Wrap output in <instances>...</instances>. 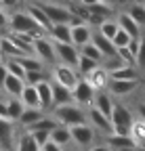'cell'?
Returning a JSON list of instances; mask_svg holds the SVG:
<instances>
[{
	"label": "cell",
	"mask_w": 145,
	"mask_h": 151,
	"mask_svg": "<svg viewBox=\"0 0 145 151\" xmlns=\"http://www.w3.org/2000/svg\"><path fill=\"white\" fill-rule=\"evenodd\" d=\"M93 44L101 50V55L105 57V59H110V57H114V55H116V46H114V42L110 40V38L101 36L97 29H95V34H93ZM105 59H103V61H105Z\"/></svg>",
	"instance_id": "cb8c5ba5"
},
{
	"label": "cell",
	"mask_w": 145,
	"mask_h": 151,
	"mask_svg": "<svg viewBox=\"0 0 145 151\" xmlns=\"http://www.w3.org/2000/svg\"><path fill=\"white\" fill-rule=\"evenodd\" d=\"M50 90H53V107H59V105H65V103H74L69 88H65V86L50 80Z\"/></svg>",
	"instance_id": "ffe728a7"
},
{
	"label": "cell",
	"mask_w": 145,
	"mask_h": 151,
	"mask_svg": "<svg viewBox=\"0 0 145 151\" xmlns=\"http://www.w3.org/2000/svg\"><path fill=\"white\" fill-rule=\"evenodd\" d=\"M0 6L4 11H9V13H13V11H17V6H19V0H0Z\"/></svg>",
	"instance_id": "f6af8a7d"
},
{
	"label": "cell",
	"mask_w": 145,
	"mask_h": 151,
	"mask_svg": "<svg viewBox=\"0 0 145 151\" xmlns=\"http://www.w3.org/2000/svg\"><path fill=\"white\" fill-rule=\"evenodd\" d=\"M86 151H112V149H110V145H107V143H101V145H93V147H88Z\"/></svg>",
	"instance_id": "681fc988"
},
{
	"label": "cell",
	"mask_w": 145,
	"mask_h": 151,
	"mask_svg": "<svg viewBox=\"0 0 145 151\" xmlns=\"http://www.w3.org/2000/svg\"><path fill=\"white\" fill-rule=\"evenodd\" d=\"M137 111H139V118H141V120H145V103H141Z\"/></svg>",
	"instance_id": "f907efd6"
},
{
	"label": "cell",
	"mask_w": 145,
	"mask_h": 151,
	"mask_svg": "<svg viewBox=\"0 0 145 151\" xmlns=\"http://www.w3.org/2000/svg\"><path fill=\"white\" fill-rule=\"evenodd\" d=\"M34 57H38V59L46 65V67H53L57 63V50H55V42L50 40L46 34L38 36L34 40Z\"/></svg>",
	"instance_id": "5b68a950"
},
{
	"label": "cell",
	"mask_w": 145,
	"mask_h": 151,
	"mask_svg": "<svg viewBox=\"0 0 145 151\" xmlns=\"http://www.w3.org/2000/svg\"><path fill=\"white\" fill-rule=\"evenodd\" d=\"M86 118H88V124L95 128V132H101V134H105V137L114 134V128H112V118H107L105 113H101L99 109L88 107V109H86Z\"/></svg>",
	"instance_id": "9c48e42d"
},
{
	"label": "cell",
	"mask_w": 145,
	"mask_h": 151,
	"mask_svg": "<svg viewBox=\"0 0 145 151\" xmlns=\"http://www.w3.org/2000/svg\"><path fill=\"white\" fill-rule=\"evenodd\" d=\"M76 4H78L80 9H95V6L105 4V2H103V0H76Z\"/></svg>",
	"instance_id": "ee69618b"
},
{
	"label": "cell",
	"mask_w": 145,
	"mask_h": 151,
	"mask_svg": "<svg viewBox=\"0 0 145 151\" xmlns=\"http://www.w3.org/2000/svg\"><path fill=\"white\" fill-rule=\"evenodd\" d=\"M71 132V145H76V149H88L95 145V139H97V132L90 124H78V126H71L69 128Z\"/></svg>",
	"instance_id": "52a82bcc"
},
{
	"label": "cell",
	"mask_w": 145,
	"mask_h": 151,
	"mask_svg": "<svg viewBox=\"0 0 145 151\" xmlns=\"http://www.w3.org/2000/svg\"><path fill=\"white\" fill-rule=\"evenodd\" d=\"M139 82L141 80H112L110 78L107 90L112 92V97H128L139 88Z\"/></svg>",
	"instance_id": "4fadbf2b"
},
{
	"label": "cell",
	"mask_w": 145,
	"mask_h": 151,
	"mask_svg": "<svg viewBox=\"0 0 145 151\" xmlns=\"http://www.w3.org/2000/svg\"><path fill=\"white\" fill-rule=\"evenodd\" d=\"M4 65H6V69H9L11 76H17V78H23L25 80V69H23V65H21L19 59H4Z\"/></svg>",
	"instance_id": "8d00e7d4"
},
{
	"label": "cell",
	"mask_w": 145,
	"mask_h": 151,
	"mask_svg": "<svg viewBox=\"0 0 145 151\" xmlns=\"http://www.w3.org/2000/svg\"><path fill=\"white\" fill-rule=\"evenodd\" d=\"M95 88L90 86L84 78H80V82H78V86L71 90V99H74V103L76 105H80V107H84V109H88L90 105H93V99H95Z\"/></svg>",
	"instance_id": "30bf717a"
},
{
	"label": "cell",
	"mask_w": 145,
	"mask_h": 151,
	"mask_svg": "<svg viewBox=\"0 0 145 151\" xmlns=\"http://www.w3.org/2000/svg\"><path fill=\"white\" fill-rule=\"evenodd\" d=\"M46 116V111H42V109H34V107H25V111H23V116L19 118V122H17V124H19L23 130H27L30 126H34L36 122H38V120H42Z\"/></svg>",
	"instance_id": "484cf974"
},
{
	"label": "cell",
	"mask_w": 145,
	"mask_h": 151,
	"mask_svg": "<svg viewBox=\"0 0 145 151\" xmlns=\"http://www.w3.org/2000/svg\"><path fill=\"white\" fill-rule=\"evenodd\" d=\"M55 50H57V63L69 65V67L76 69L78 59H80V48L78 46H74L71 42H55Z\"/></svg>",
	"instance_id": "ba28073f"
},
{
	"label": "cell",
	"mask_w": 145,
	"mask_h": 151,
	"mask_svg": "<svg viewBox=\"0 0 145 151\" xmlns=\"http://www.w3.org/2000/svg\"><path fill=\"white\" fill-rule=\"evenodd\" d=\"M27 2H40V0H27Z\"/></svg>",
	"instance_id": "f5cc1de1"
},
{
	"label": "cell",
	"mask_w": 145,
	"mask_h": 151,
	"mask_svg": "<svg viewBox=\"0 0 145 151\" xmlns=\"http://www.w3.org/2000/svg\"><path fill=\"white\" fill-rule=\"evenodd\" d=\"M133 151H145V145H137V147H135Z\"/></svg>",
	"instance_id": "816d5d0a"
},
{
	"label": "cell",
	"mask_w": 145,
	"mask_h": 151,
	"mask_svg": "<svg viewBox=\"0 0 145 151\" xmlns=\"http://www.w3.org/2000/svg\"><path fill=\"white\" fill-rule=\"evenodd\" d=\"M44 80H50L48 69H44V71H27V73H25V84L36 86V84H40V82H44Z\"/></svg>",
	"instance_id": "74e56055"
},
{
	"label": "cell",
	"mask_w": 145,
	"mask_h": 151,
	"mask_svg": "<svg viewBox=\"0 0 145 151\" xmlns=\"http://www.w3.org/2000/svg\"><path fill=\"white\" fill-rule=\"evenodd\" d=\"M19 99L25 107H34V109H40V97H38V88L32 86V84H25Z\"/></svg>",
	"instance_id": "d4e9b609"
},
{
	"label": "cell",
	"mask_w": 145,
	"mask_h": 151,
	"mask_svg": "<svg viewBox=\"0 0 145 151\" xmlns=\"http://www.w3.org/2000/svg\"><path fill=\"white\" fill-rule=\"evenodd\" d=\"M6 107H9V120L19 122V118L25 111V105L21 103V99H6Z\"/></svg>",
	"instance_id": "1f68e13d"
},
{
	"label": "cell",
	"mask_w": 145,
	"mask_h": 151,
	"mask_svg": "<svg viewBox=\"0 0 145 151\" xmlns=\"http://www.w3.org/2000/svg\"><path fill=\"white\" fill-rule=\"evenodd\" d=\"M50 116L55 118L59 124L63 126H78V124H88V118H86V109L76 105V103H65V105H59V107H53Z\"/></svg>",
	"instance_id": "6da1fadb"
},
{
	"label": "cell",
	"mask_w": 145,
	"mask_h": 151,
	"mask_svg": "<svg viewBox=\"0 0 145 151\" xmlns=\"http://www.w3.org/2000/svg\"><path fill=\"white\" fill-rule=\"evenodd\" d=\"M9 19H11V13L0 6V32H4V29L9 32Z\"/></svg>",
	"instance_id": "7bdbcfd3"
},
{
	"label": "cell",
	"mask_w": 145,
	"mask_h": 151,
	"mask_svg": "<svg viewBox=\"0 0 145 151\" xmlns=\"http://www.w3.org/2000/svg\"><path fill=\"white\" fill-rule=\"evenodd\" d=\"M63 151H67V149H63Z\"/></svg>",
	"instance_id": "11a10c76"
},
{
	"label": "cell",
	"mask_w": 145,
	"mask_h": 151,
	"mask_svg": "<svg viewBox=\"0 0 145 151\" xmlns=\"http://www.w3.org/2000/svg\"><path fill=\"white\" fill-rule=\"evenodd\" d=\"M90 107H95V109H99L101 113H105L107 118H112V111H114V107H116V101H114V97H112L110 90H97V92H95V99H93V105H90Z\"/></svg>",
	"instance_id": "5bb4252c"
},
{
	"label": "cell",
	"mask_w": 145,
	"mask_h": 151,
	"mask_svg": "<svg viewBox=\"0 0 145 151\" xmlns=\"http://www.w3.org/2000/svg\"><path fill=\"white\" fill-rule=\"evenodd\" d=\"M118 29H120V25H118V21H116V17L105 19L103 23L97 25V32H99L101 36H105V38H110V40H114V36L118 34Z\"/></svg>",
	"instance_id": "f546056e"
},
{
	"label": "cell",
	"mask_w": 145,
	"mask_h": 151,
	"mask_svg": "<svg viewBox=\"0 0 145 151\" xmlns=\"http://www.w3.org/2000/svg\"><path fill=\"white\" fill-rule=\"evenodd\" d=\"M9 34H34V36H42L44 32L34 23V19L27 15L25 9H17L11 13L9 19Z\"/></svg>",
	"instance_id": "7a4b0ae2"
},
{
	"label": "cell",
	"mask_w": 145,
	"mask_h": 151,
	"mask_svg": "<svg viewBox=\"0 0 145 151\" xmlns=\"http://www.w3.org/2000/svg\"><path fill=\"white\" fill-rule=\"evenodd\" d=\"M101 63H97V61H93V59H88V57H84V55H80V59H78V65H76V71L80 73V78H84V76H88L93 69H97Z\"/></svg>",
	"instance_id": "e575fe53"
},
{
	"label": "cell",
	"mask_w": 145,
	"mask_h": 151,
	"mask_svg": "<svg viewBox=\"0 0 145 151\" xmlns=\"http://www.w3.org/2000/svg\"><path fill=\"white\" fill-rule=\"evenodd\" d=\"M15 151H40V145L36 143V139L25 130L23 134L17 137V143H15Z\"/></svg>",
	"instance_id": "83f0119b"
},
{
	"label": "cell",
	"mask_w": 145,
	"mask_h": 151,
	"mask_svg": "<svg viewBox=\"0 0 145 151\" xmlns=\"http://www.w3.org/2000/svg\"><path fill=\"white\" fill-rule=\"evenodd\" d=\"M40 151H63V147H59L57 143H53V141H48V143H46V145H44V147H42Z\"/></svg>",
	"instance_id": "bcb514c9"
},
{
	"label": "cell",
	"mask_w": 145,
	"mask_h": 151,
	"mask_svg": "<svg viewBox=\"0 0 145 151\" xmlns=\"http://www.w3.org/2000/svg\"><path fill=\"white\" fill-rule=\"evenodd\" d=\"M131 139L137 145H145V120L135 118V122L131 126Z\"/></svg>",
	"instance_id": "4dcf8cb0"
},
{
	"label": "cell",
	"mask_w": 145,
	"mask_h": 151,
	"mask_svg": "<svg viewBox=\"0 0 145 151\" xmlns=\"http://www.w3.org/2000/svg\"><path fill=\"white\" fill-rule=\"evenodd\" d=\"M50 141L53 143H57L59 147H67V145H71V132H69V126H63V124H59L57 128H53V132H50Z\"/></svg>",
	"instance_id": "4316f807"
},
{
	"label": "cell",
	"mask_w": 145,
	"mask_h": 151,
	"mask_svg": "<svg viewBox=\"0 0 145 151\" xmlns=\"http://www.w3.org/2000/svg\"><path fill=\"white\" fill-rule=\"evenodd\" d=\"M17 143L15 137V122L6 120V118H0V147L2 151H11Z\"/></svg>",
	"instance_id": "7c38bea8"
},
{
	"label": "cell",
	"mask_w": 145,
	"mask_h": 151,
	"mask_svg": "<svg viewBox=\"0 0 145 151\" xmlns=\"http://www.w3.org/2000/svg\"><path fill=\"white\" fill-rule=\"evenodd\" d=\"M137 67L145 69V38H141V46H139V52H137Z\"/></svg>",
	"instance_id": "b9f144b4"
},
{
	"label": "cell",
	"mask_w": 145,
	"mask_h": 151,
	"mask_svg": "<svg viewBox=\"0 0 145 151\" xmlns=\"http://www.w3.org/2000/svg\"><path fill=\"white\" fill-rule=\"evenodd\" d=\"M57 126H59V122L53 118L50 113H46L42 120H38L34 126H30V128H27V132H34V130H46V132H53V128H57Z\"/></svg>",
	"instance_id": "836d02e7"
},
{
	"label": "cell",
	"mask_w": 145,
	"mask_h": 151,
	"mask_svg": "<svg viewBox=\"0 0 145 151\" xmlns=\"http://www.w3.org/2000/svg\"><path fill=\"white\" fill-rule=\"evenodd\" d=\"M42 6V11L46 13V17L50 19V23H71L74 21V9L67 6V4H57V2H38Z\"/></svg>",
	"instance_id": "8992f818"
},
{
	"label": "cell",
	"mask_w": 145,
	"mask_h": 151,
	"mask_svg": "<svg viewBox=\"0 0 145 151\" xmlns=\"http://www.w3.org/2000/svg\"><path fill=\"white\" fill-rule=\"evenodd\" d=\"M0 118L9 120V107H6V99H0Z\"/></svg>",
	"instance_id": "c3c4849f"
},
{
	"label": "cell",
	"mask_w": 145,
	"mask_h": 151,
	"mask_svg": "<svg viewBox=\"0 0 145 151\" xmlns=\"http://www.w3.org/2000/svg\"><path fill=\"white\" fill-rule=\"evenodd\" d=\"M48 76H50V80L53 82H57L69 90H74L80 82V73L74 69V67H69V65H61V63H55L53 67H48Z\"/></svg>",
	"instance_id": "277c9868"
},
{
	"label": "cell",
	"mask_w": 145,
	"mask_h": 151,
	"mask_svg": "<svg viewBox=\"0 0 145 151\" xmlns=\"http://www.w3.org/2000/svg\"><path fill=\"white\" fill-rule=\"evenodd\" d=\"M131 40H133V38H131L128 34H126V32L120 27V29H118V34L114 36V40H112V42H114V46H116V48H124V46H128V44H131Z\"/></svg>",
	"instance_id": "f35d334b"
},
{
	"label": "cell",
	"mask_w": 145,
	"mask_h": 151,
	"mask_svg": "<svg viewBox=\"0 0 145 151\" xmlns=\"http://www.w3.org/2000/svg\"><path fill=\"white\" fill-rule=\"evenodd\" d=\"M116 21H118V25H120L126 34H128L131 38H143V34H141V25H139V23H137L126 11L116 13Z\"/></svg>",
	"instance_id": "2e32d148"
},
{
	"label": "cell",
	"mask_w": 145,
	"mask_h": 151,
	"mask_svg": "<svg viewBox=\"0 0 145 151\" xmlns=\"http://www.w3.org/2000/svg\"><path fill=\"white\" fill-rule=\"evenodd\" d=\"M124 11L141 25V29H145V2H131Z\"/></svg>",
	"instance_id": "f1b7e54d"
},
{
	"label": "cell",
	"mask_w": 145,
	"mask_h": 151,
	"mask_svg": "<svg viewBox=\"0 0 145 151\" xmlns=\"http://www.w3.org/2000/svg\"><path fill=\"white\" fill-rule=\"evenodd\" d=\"M84 80L93 86L95 90H107V84H110V71H107L103 65H99L97 69H93L88 76H84Z\"/></svg>",
	"instance_id": "e0dca14e"
},
{
	"label": "cell",
	"mask_w": 145,
	"mask_h": 151,
	"mask_svg": "<svg viewBox=\"0 0 145 151\" xmlns=\"http://www.w3.org/2000/svg\"><path fill=\"white\" fill-rule=\"evenodd\" d=\"M25 11H27V15L34 19V23L38 25V27H40L44 34H48V29L53 27V23H50V19L46 17V13L42 11V6H40L38 2H27Z\"/></svg>",
	"instance_id": "9a60e30c"
},
{
	"label": "cell",
	"mask_w": 145,
	"mask_h": 151,
	"mask_svg": "<svg viewBox=\"0 0 145 151\" xmlns=\"http://www.w3.org/2000/svg\"><path fill=\"white\" fill-rule=\"evenodd\" d=\"M38 88V97H40V109L42 111H50L53 109V90H50V80H44L40 84H36Z\"/></svg>",
	"instance_id": "7402d4cb"
},
{
	"label": "cell",
	"mask_w": 145,
	"mask_h": 151,
	"mask_svg": "<svg viewBox=\"0 0 145 151\" xmlns=\"http://www.w3.org/2000/svg\"><path fill=\"white\" fill-rule=\"evenodd\" d=\"M135 122V116L128 107H124L120 103H116L114 111H112V128H114V134L120 137H131V126Z\"/></svg>",
	"instance_id": "3957f363"
},
{
	"label": "cell",
	"mask_w": 145,
	"mask_h": 151,
	"mask_svg": "<svg viewBox=\"0 0 145 151\" xmlns=\"http://www.w3.org/2000/svg\"><path fill=\"white\" fill-rule=\"evenodd\" d=\"M80 55L88 57V59H93V61H97V63H103V59H105V57L101 55V50L93 44V40H90L88 44H84V46L80 48Z\"/></svg>",
	"instance_id": "d590c367"
},
{
	"label": "cell",
	"mask_w": 145,
	"mask_h": 151,
	"mask_svg": "<svg viewBox=\"0 0 145 151\" xmlns=\"http://www.w3.org/2000/svg\"><path fill=\"white\" fill-rule=\"evenodd\" d=\"M23 86H25V80H23V78H17V76H11V73H9L0 90H2L9 99H19V94H21Z\"/></svg>",
	"instance_id": "d6986e66"
},
{
	"label": "cell",
	"mask_w": 145,
	"mask_h": 151,
	"mask_svg": "<svg viewBox=\"0 0 145 151\" xmlns=\"http://www.w3.org/2000/svg\"><path fill=\"white\" fill-rule=\"evenodd\" d=\"M30 134L36 139V143H38L40 145V149L50 141V132H46V130H34V132H30Z\"/></svg>",
	"instance_id": "60d3db41"
},
{
	"label": "cell",
	"mask_w": 145,
	"mask_h": 151,
	"mask_svg": "<svg viewBox=\"0 0 145 151\" xmlns=\"http://www.w3.org/2000/svg\"><path fill=\"white\" fill-rule=\"evenodd\" d=\"M116 55L122 59V63H126V65H135L137 67V61H135V55L128 50V46H124V48H116Z\"/></svg>",
	"instance_id": "ab89813d"
},
{
	"label": "cell",
	"mask_w": 145,
	"mask_h": 151,
	"mask_svg": "<svg viewBox=\"0 0 145 151\" xmlns=\"http://www.w3.org/2000/svg\"><path fill=\"white\" fill-rule=\"evenodd\" d=\"M112 80H141V71L135 65H120L118 69L110 71Z\"/></svg>",
	"instance_id": "603a6c76"
},
{
	"label": "cell",
	"mask_w": 145,
	"mask_h": 151,
	"mask_svg": "<svg viewBox=\"0 0 145 151\" xmlns=\"http://www.w3.org/2000/svg\"><path fill=\"white\" fill-rule=\"evenodd\" d=\"M21 65H23V69H25V73L27 71H44V69H48L38 57H34V55H27V57H21Z\"/></svg>",
	"instance_id": "d6a6232c"
},
{
	"label": "cell",
	"mask_w": 145,
	"mask_h": 151,
	"mask_svg": "<svg viewBox=\"0 0 145 151\" xmlns=\"http://www.w3.org/2000/svg\"><path fill=\"white\" fill-rule=\"evenodd\" d=\"M0 52H2L4 59H21V57H27L19 46L15 44V40L11 36H0Z\"/></svg>",
	"instance_id": "ac0fdd59"
},
{
	"label": "cell",
	"mask_w": 145,
	"mask_h": 151,
	"mask_svg": "<svg viewBox=\"0 0 145 151\" xmlns=\"http://www.w3.org/2000/svg\"><path fill=\"white\" fill-rule=\"evenodd\" d=\"M93 34H95V29H93L90 23H86V21L74 23L71 25V44L82 48L84 44H88L90 40H93Z\"/></svg>",
	"instance_id": "8fae6325"
},
{
	"label": "cell",
	"mask_w": 145,
	"mask_h": 151,
	"mask_svg": "<svg viewBox=\"0 0 145 151\" xmlns=\"http://www.w3.org/2000/svg\"><path fill=\"white\" fill-rule=\"evenodd\" d=\"M0 151H2V147H0Z\"/></svg>",
	"instance_id": "db71d44e"
},
{
	"label": "cell",
	"mask_w": 145,
	"mask_h": 151,
	"mask_svg": "<svg viewBox=\"0 0 145 151\" xmlns=\"http://www.w3.org/2000/svg\"><path fill=\"white\" fill-rule=\"evenodd\" d=\"M53 42H71V25L69 23H55L48 34H46Z\"/></svg>",
	"instance_id": "44dd1931"
},
{
	"label": "cell",
	"mask_w": 145,
	"mask_h": 151,
	"mask_svg": "<svg viewBox=\"0 0 145 151\" xmlns=\"http://www.w3.org/2000/svg\"><path fill=\"white\" fill-rule=\"evenodd\" d=\"M6 76H9V69H6V65H4V61H2V63H0V88H2Z\"/></svg>",
	"instance_id": "7dc6e473"
}]
</instances>
